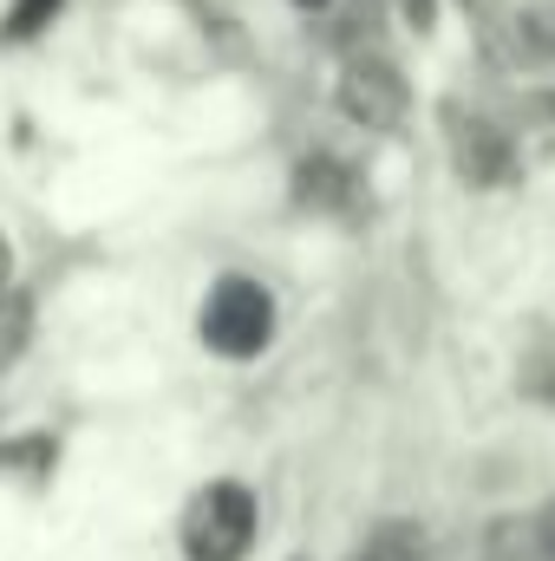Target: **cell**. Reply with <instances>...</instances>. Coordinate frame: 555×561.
<instances>
[{
    "label": "cell",
    "instance_id": "6da1fadb",
    "mask_svg": "<svg viewBox=\"0 0 555 561\" xmlns=\"http://www.w3.org/2000/svg\"><path fill=\"white\" fill-rule=\"evenodd\" d=\"M275 333V300L249 275H223L203 300V346L223 359H256Z\"/></svg>",
    "mask_w": 555,
    "mask_h": 561
},
{
    "label": "cell",
    "instance_id": "7a4b0ae2",
    "mask_svg": "<svg viewBox=\"0 0 555 561\" xmlns=\"http://www.w3.org/2000/svg\"><path fill=\"white\" fill-rule=\"evenodd\" d=\"M256 542V496L242 483H209L183 516V556L190 561H242Z\"/></svg>",
    "mask_w": 555,
    "mask_h": 561
},
{
    "label": "cell",
    "instance_id": "3957f363",
    "mask_svg": "<svg viewBox=\"0 0 555 561\" xmlns=\"http://www.w3.org/2000/svg\"><path fill=\"white\" fill-rule=\"evenodd\" d=\"M340 112L360 118V125H373V131L399 125V112H406V85H399V72H393L386 59H353V66L340 72Z\"/></svg>",
    "mask_w": 555,
    "mask_h": 561
},
{
    "label": "cell",
    "instance_id": "277c9868",
    "mask_svg": "<svg viewBox=\"0 0 555 561\" xmlns=\"http://www.w3.org/2000/svg\"><path fill=\"white\" fill-rule=\"evenodd\" d=\"M457 170H464L471 183H503V176L517 170V150H510V138H503L497 125L471 118V125H457Z\"/></svg>",
    "mask_w": 555,
    "mask_h": 561
},
{
    "label": "cell",
    "instance_id": "5b68a950",
    "mask_svg": "<svg viewBox=\"0 0 555 561\" xmlns=\"http://www.w3.org/2000/svg\"><path fill=\"white\" fill-rule=\"evenodd\" d=\"M353 561H424V536L406 529V523H393V529H380V536H373Z\"/></svg>",
    "mask_w": 555,
    "mask_h": 561
},
{
    "label": "cell",
    "instance_id": "8992f818",
    "mask_svg": "<svg viewBox=\"0 0 555 561\" xmlns=\"http://www.w3.org/2000/svg\"><path fill=\"white\" fill-rule=\"evenodd\" d=\"M340 196H347V170L333 157L301 163V203H340Z\"/></svg>",
    "mask_w": 555,
    "mask_h": 561
},
{
    "label": "cell",
    "instance_id": "52a82bcc",
    "mask_svg": "<svg viewBox=\"0 0 555 561\" xmlns=\"http://www.w3.org/2000/svg\"><path fill=\"white\" fill-rule=\"evenodd\" d=\"M53 13H59V0H13V13H7V26H0V33H7V39H33Z\"/></svg>",
    "mask_w": 555,
    "mask_h": 561
},
{
    "label": "cell",
    "instance_id": "ba28073f",
    "mask_svg": "<svg viewBox=\"0 0 555 561\" xmlns=\"http://www.w3.org/2000/svg\"><path fill=\"white\" fill-rule=\"evenodd\" d=\"M20 340H26V307H20V300H7V307H0V366L20 353Z\"/></svg>",
    "mask_w": 555,
    "mask_h": 561
},
{
    "label": "cell",
    "instance_id": "9c48e42d",
    "mask_svg": "<svg viewBox=\"0 0 555 561\" xmlns=\"http://www.w3.org/2000/svg\"><path fill=\"white\" fill-rule=\"evenodd\" d=\"M530 39H536V46H550V53H555V13H536V20H530Z\"/></svg>",
    "mask_w": 555,
    "mask_h": 561
},
{
    "label": "cell",
    "instance_id": "30bf717a",
    "mask_svg": "<svg viewBox=\"0 0 555 561\" xmlns=\"http://www.w3.org/2000/svg\"><path fill=\"white\" fill-rule=\"evenodd\" d=\"M7 280H13V249H7V236H0V300H7Z\"/></svg>",
    "mask_w": 555,
    "mask_h": 561
},
{
    "label": "cell",
    "instance_id": "8fae6325",
    "mask_svg": "<svg viewBox=\"0 0 555 561\" xmlns=\"http://www.w3.org/2000/svg\"><path fill=\"white\" fill-rule=\"evenodd\" d=\"M406 20L412 26H431V0H406Z\"/></svg>",
    "mask_w": 555,
    "mask_h": 561
},
{
    "label": "cell",
    "instance_id": "7c38bea8",
    "mask_svg": "<svg viewBox=\"0 0 555 561\" xmlns=\"http://www.w3.org/2000/svg\"><path fill=\"white\" fill-rule=\"evenodd\" d=\"M294 7H327V0H294Z\"/></svg>",
    "mask_w": 555,
    "mask_h": 561
}]
</instances>
